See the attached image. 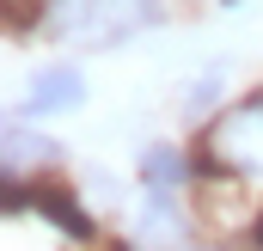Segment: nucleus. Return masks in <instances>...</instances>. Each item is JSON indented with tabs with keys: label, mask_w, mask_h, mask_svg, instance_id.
<instances>
[{
	"label": "nucleus",
	"mask_w": 263,
	"mask_h": 251,
	"mask_svg": "<svg viewBox=\"0 0 263 251\" xmlns=\"http://www.w3.org/2000/svg\"><path fill=\"white\" fill-rule=\"evenodd\" d=\"M80 98H86V86H80L73 67H43V74L31 80V92H25V117H62Z\"/></svg>",
	"instance_id": "2"
},
{
	"label": "nucleus",
	"mask_w": 263,
	"mask_h": 251,
	"mask_svg": "<svg viewBox=\"0 0 263 251\" xmlns=\"http://www.w3.org/2000/svg\"><path fill=\"white\" fill-rule=\"evenodd\" d=\"M208 159L245 184H263V98H239L208 129Z\"/></svg>",
	"instance_id": "1"
},
{
	"label": "nucleus",
	"mask_w": 263,
	"mask_h": 251,
	"mask_svg": "<svg viewBox=\"0 0 263 251\" xmlns=\"http://www.w3.org/2000/svg\"><path fill=\"white\" fill-rule=\"evenodd\" d=\"M31 202H37V208L62 227L67 239H92V214L80 208V196H73V190H62V184H37V196H31Z\"/></svg>",
	"instance_id": "3"
},
{
	"label": "nucleus",
	"mask_w": 263,
	"mask_h": 251,
	"mask_svg": "<svg viewBox=\"0 0 263 251\" xmlns=\"http://www.w3.org/2000/svg\"><path fill=\"white\" fill-rule=\"evenodd\" d=\"M141 178H147L153 196H172V184H184V178H190V166H184V153H178V147H165V141H159V147H147V153H141Z\"/></svg>",
	"instance_id": "4"
}]
</instances>
